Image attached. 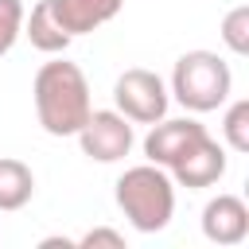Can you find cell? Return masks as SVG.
<instances>
[{
  "mask_svg": "<svg viewBox=\"0 0 249 249\" xmlns=\"http://www.w3.org/2000/svg\"><path fill=\"white\" fill-rule=\"evenodd\" d=\"M171 101H179L187 113H214L230 101L233 93V74L230 62L218 51H187L175 58L171 82H167Z\"/></svg>",
  "mask_w": 249,
  "mask_h": 249,
  "instance_id": "obj_3",
  "label": "cell"
},
{
  "mask_svg": "<svg viewBox=\"0 0 249 249\" xmlns=\"http://www.w3.org/2000/svg\"><path fill=\"white\" fill-rule=\"evenodd\" d=\"M23 35V4L19 0H0V58L16 47Z\"/></svg>",
  "mask_w": 249,
  "mask_h": 249,
  "instance_id": "obj_14",
  "label": "cell"
},
{
  "mask_svg": "<svg viewBox=\"0 0 249 249\" xmlns=\"http://www.w3.org/2000/svg\"><path fill=\"white\" fill-rule=\"evenodd\" d=\"M202 237L214 245H241L249 237V206L241 195H214L202 206Z\"/></svg>",
  "mask_w": 249,
  "mask_h": 249,
  "instance_id": "obj_8",
  "label": "cell"
},
{
  "mask_svg": "<svg viewBox=\"0 0 249 249\" xmlns=\"http://www.w3.org/2000/svg\"><path fill=\"white\" fill-rule=\"evenodd\" d=\"M222 144L230 152H249V101L237 97L222 113Z\"/></svg>",
  "mask_w": 249,
  "mask_h": 249,
  "instance_id": "obj_12",
  "label": "cell"
},
{
  "mask_svg": "<svg viewBox=\"0 0 249 249\" xmlns=\"http://www.w3.org/2000/svg\"><path fill=\"white\" fill-rule=\"evenodd\" d=\"M47 8H51V19L74 39V35H89L105 27L109 19H117L124 0H47Z\"/></svg>",
  "mask_w": 249,
  "mask_h": 249,
  "instance_id": "obj_9",
  "label": "cell"
},
{
  "mask_svg": "<svg viewBox=\"0 0 249 249\" xmlns=\"http://www.w3.org/2000/svg\"><path fill=\"white\" fill-rule=\"evenodd\" d=\"M113 105H117V113H124L132 124H156L160 117H167L171 93H167V82H163L156 70L128 66V70L117 74V82H113Z\"/></svg>",
  "mask_w": 249,
  "mask_h": 249,
  "instance_id": "obj_4",
  "label": "cell"
},
{
  "mask_svg": "<svg viewBox=\"0 0 249 249\" xmlns=\"http://www.w3.org/2000/svg\"><path fill=\"white\" fill-rule=\"evenodd\" d=\"M222 43L230 54H249V4H237L222 19Z\"/></svg>",
  "mask_w": 249,
  "mask_h": 249,
  "instance_id": "obj_13",
  "label": "cell"
},
{
  "mask_svg": "<svg viewBox=\"0 0 249 249\" xmlns=\"http://www.w3.org/2000/svg\"><path fill=\"white\" fill-rule=\"evenodd\" d=\"M31 198H35V171L16 156H0V210H23Z\"/></svg>",
  "mask_w": 249,
  "mask_h": 249,
  "instance_id": "obj_10",
  "label": "cell"
},
{
  "mask_svg": "<svg viewBox=\"0 0 249 249\" xmlns=\"http://www.w3.org/2000/svg\"><path fill=\"white\" fill-rule=\"evenodd\" d=\"M31 101H35V117H39L47 136H74L86 124V117L93 113L89 82H86L82 66L66 62V58L43 62L35 70Z\"/></svg>",
  "mask_w": 249,
  "mask_h": 249,
  "instance_id": "obj_1",
  "label": "cell"
},
{
  "mask_svg": "<svg viewBox=\"0 0 249 249\" xmlns=\"http://www.w3.org/2000/svg\"><path fill=\"white\" fill-rule=\"evenodd\" d=\"M167 175H171L175 187H187V191L214 187V183L226 175V144L206 132L202 140H195V144L167 167Z\"/></svg>",
  "mask_w": 249,
  "mask_h": 249,
  "instance_id": "obj_6",
  "label": "cell"
},
{
  "mask_svg": "<svg viewBox=\"0 0 249 249\" xmlns=\"http://www.w3.org/2000/svg\"><path fill=\"white\" fill-rule=\"evenodd\" d=\"M121 214L136 233H160L175 218V183L160 163H136L124 167L113 191Z\"/></svg>",
  "mask_w": 249,
  "mask_h": 249,
  "instance_id": "obj_2",
  "label": "cell"
},
{
  "mask_svg": "<svg viewBox=\"0 0 249 249\" xmlns=\"http://www.w3.org/2000/svg\"><path fill=\"white\" fill-rule=\"evenodd\" d=\"M206 136V124H198L195 117H175V121H167V117H160L152 128H148V136H144V156H148V163H160L163 171L195 144V140H202Z\"/></svg>",
  "mask_w": 249,
  "mask_h": 249,
  "instance_id": "obj_7",
  "label": "cell"
},
{
  "mask_svg": "<svg viewBox=\"0 0 249 249\" xmlns=\"http://www.w3.org/2000/svg\"><path fill=\"white\" fill-rule=\"evenodd\" d=\"M74 136H78V144H82V156H89V160H97V163H117V160H124V156L132 152V144H136L132 121H128L124 113H117V109H93Z\"/></svg>",
  "mask_w": 249,
  "mask_h": 249,
  "instance_id": "obj_5",
  "label": "cell"
},
{
  "mask_svg": "<svg viewBox=\"0 0 249 249\" xmlns=\"http://www.w3.org/2000/svg\"><path fill=\"white\" fill-rule=\"evenodd\" d=\"M74 245H78V249H97V245H109V249H124V233H117V230H109V226H97V230L82 233Z\"/></svg>",
  "mask_w": 249,
  "mask_h": 249,
  "instance_id": "obj_15",
  "label": "cell"
},
{
  "mask_svg": "<svg viewBox=\"0 0 249 249\" xmlns=\"http://www.w3.org/2000/svg\"><path fill=\"white\" fill-rule=\"evenodd\" d=\"M23 35H27V39H31V47H35V51H43V54H62V51L70 47V35L51 19L47 0H39L31 12H23Z\"/></svg>",
  "mask_w": 249,
  "mask_h": 249,
  "instance_id": "obj_11",
  "label": "cell"
}]
</instances>
